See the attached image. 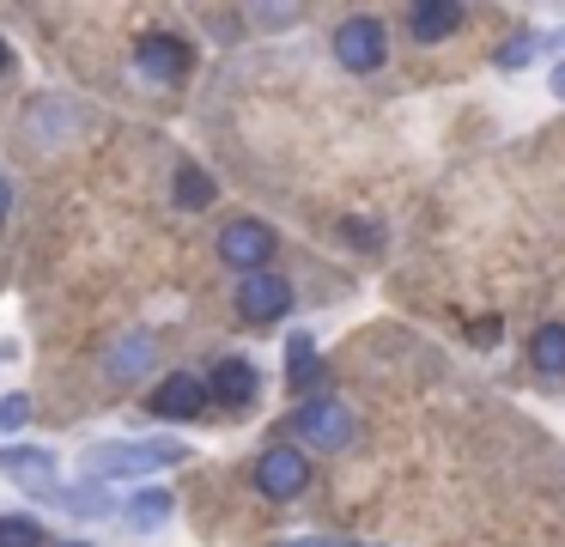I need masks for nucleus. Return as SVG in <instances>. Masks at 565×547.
Returning a JSON list of instances; mask_svg holds the SVG:
<instances>
[{"label":"nucleus","mask_w":565,"mask_h":547,"mask_svg":"<svg viewBox=\"0 0 565 547\" xmlns=\"http://www.w3.org/2000/svg\"><path fill=\"white\" fill-rule=\"evenodd\" d=\"M55 547H86V541H55Z\"/></svg>","instance_id":"nucleus-25"},{"label":"nucleus","mask_w":565,"mask_h":547,"mask_svg":"<svg viewBox=\"0 0 565 547\" xmlns=\"http://www.w3.org/2000/svg\"><path fill=\"white\" fill-rule=\"evenodd\" d=\"M213 194H220V189H213V177L201 165L177 170V207H195V213H201V207H213Z\"/></svg>","instance_id":"nucleus-14"},{"label":"nucleus","mask_w":565,"mask_h":547,"mask_svg":"<svg viewBox=\"0 0 565 547\" xmlns=\"http://www.w3.org/2000/svg\"><path fill=\"white\" fill-rule=\"evenodd\" d=\"M25 413H31L25 396H7V401H0V425H25Z\"/></svg>","instance_id":"nucleus-18"},{"label":"nucleus","mask_w":565,"mask_h":547,"mask_svg":"<svg viewBox=\"0 0 565 547\" xmlns=\"http://www.w3.org/2000/svg\"><path fill=\"white\" fill-rule=\"evenodd\" d=\"M135 61H140L147 80H183V73H189V43H183V36H171V31H152V36H140Z\"/></svg>","instance_id":"nucleus-8"},{"label":"nucleus","mask_w":565,"mask_h":547,"mask_svg":"<svg viewBox=\"0 0 565 547\" xmlns=\"http://www.w3.org/2000/svg\"><path fill=\"white\" fill-rule=\"evenodd\" d=\"M529 359H535V371H565V323H547L529 335Z\"/></svg>","instance_id":"nucleus-12"},{"label":"nucleus","mask_w":565,"mask_h":547,"mask_svg":"<svg viewBox=\"0 0 565 547\" xmlns=\"http://www.w3.org/2000/svg\"><path fill=\"white\" fill-rule=\"evenodd\" d=\"M553 92L565 97V61H559V67H553Z\"/></svg>","instance_id":"nucleus-21"},{"label":"nucleus","mask_w":565,"mask_h":547,"mask_svg":"<svg viewBox=\"0 0 565 547\" xmlns=\"http://www.w3.org/2000/svg\"><path fill=\"white\" fill-rule=\"evenodd\" d=\"M237 304H244V323H280V316L292 311V280H280V274H244Z\"/></svg>","instance_id":"nucleus-5"},{"label":"nucleus","mask_w":565,"mask_h":547,"mask_svg":"<svg viewBox=\"0 0 565 547\" xmlns=\"http://www.w3.org/2000/svg\"><path fill=\"white\" fill-rule=\"evenodd\" d=\"M286 547H334V541H286Z\"/></svg>","instance_id":"nucleus-23"},{"label":"nucleus","mask_w":565,"mask_h":547,"mask_svg":"<svg viewBox=\"0 0 565 547\" xmlns=\"http://www.w3.org/2000/svg\"><path fill=\"white\" fill-rule=\"evenodd\" d=\"M475 340H480V347H492V340H499V316H487V323H475Z\"/></svg>","instance_id":"nucleus-20"},{"label":"nucleus","mask_w":565,"mask_h":547,"mask_svg":"<svg viewBox=\"0 0 565 547\" xmlns=\"http://www.w3.org/2000/svg\"><path fill=\"white\" fill-rule=\"evenodd\" d=\"M0 474L19 486H50L55 481V456L50 450H31V444H13V450H0Z\"/></svg>","instance_id":"nucleus-10"},{"label":"nucleus","mask_w":565,"mask_h":547,"mask_svg":"<svg viewBox=\"0 0 565 547\" xmlns=\"http://www.w3.org/2000/svg\"><path fill=\"white\" fill-rule=\"evenodd\" d=\"M207 377H189V371H177V377H164L159 389H152V401L147 408L159 413V420H195L201 408H207Z\"/></svg>","instance_id":"nucleus-6"},{"label":"nucleus","mask_w":565,"mask_h":547,"mask_svg":"<svg viewBox=\"0 0 565 547\" xmlns=\"http://www.w3.org/2000/svg\"><path fill=\"white\" fill-rule=\"evenodd\" d=\"M171 517V493H140V498H128V523L135 529H152V523H164Z\"/></svg>","instance_id":"nucleus-16"},{"label":"nucleus","mask_w":565,"mask_h":547,"mask_svg":"<svg viewBox=\"0 0 565 547\" xmlns=\"http://www.w3.org/2000/svg\"><path fill=\"white\" fill-rule=\"evenodd\" d=\"M147 359H152V340H147V335H135L122 353H116V371H135V365H147Z\"/></svg>","instance_id":"nucleus-17"},{"label":"nucleus","mask_w":565,"mask_h":547,"mask_svg":"<svg viewBox=\"0 0 565 547\" xmlns=\"http://www.w3.org/2000/svg\"><path fill=\"white\" fill-rule=\"evenodd\" d=\"M383 55H390V36H383L377 19H347L341 31H334V61L353 73H371L383 67Z\"/></svg>","instance_id":"nucleus-2"},{"label":"nucleus","mask_w":565,"mask_h":547,"mask_svg":"<svg viewBox=\"0 0 565 547\" xmlns=\"http://www.w3.org/2000/svg\"><path fill=\"white\" fill-rule=\"evenodd\" d=\"M0 547H43L38 517H25V511H7V517H0Z\"/></svg>","instance_id":"nucleus-15"},{"label":"nucleus","mask_w":565,"mask_h":547,"mask_svg":"<svg viewBox=\"0 0 565 547\" xmlns=\"http://www.w3.org/2000/svg\"><path fill=\"white\" fill-rule=\"evenodd\" d=\"M7 207H13V189H7V182H0V219H7Z\"/></svg>","instance_id":"nucleus-22"},{"label":"nucleus","mask_w":565,"mask_h":547,"mask_svg":"<svg viewBox=\"0 0 565 547\" xmlns=\"http://www.w3.org/2000/svg\"><path fill=\"white\" fill-rule=\"evenodd\" d=\"M286 377H292V389H310L317 383V340L310 335H292V347H286Z\"/></svg>","instance_id":"nucleus-13"},{"label":"nucleus","mask_w":565,"mask_h":547,"mask_svg":"<svg viewBox=\"0 0 565 547\" xmlns=\"http://www.w3.org/2000/svg\"><path fill=\"white\" fill-rule=\"evenodd\" d=\"M0 73H7V43H0Z\"/></svg>","instance_id":"nucleus-24"},{"label":"nucleus","mask_w":565,"mask_h":547,"mask_svg":"<svg viewBox=\"0 0 565 547\" xmlns=\"http://www.w3.org/2000/svg\"><path fill=\"white\" fill-rule=\"evenodd\" d=\"M407 24H414L419 43H444V36L462 24V7H456V0H426V7L407 12Z\"/></svg>","instance_id":"nucleus-11"},{"label":"nucleus","mask_w":565,"mask_h":547,"mask_svg":"<svg viewBox=\"0 0 565 547\" xmlns=\"http://www.w3.org/2000/svg\"><path fill=\"white\" fill-rule=\"evenodd\" d=\"M183 462V444H98L86 450V474H152Z\"/></svg>","instance_id":"nucleus-1"},{"label":"nucleus","mask_w":565,"mask_h":547,"mask_svg":"<svg viewBox=\"0 0 565 547\" xmlns=\"http://www.w3.org/2000/svg\"><path fill=\"white\" fill-rule=\"evenodd\" d=\"M274 250H280V238H274V225H262V219H232V225L220 231V255L232 267H244V274H256Z\"/></svg>","instance_id":"nucleus-3"},{"label":"nucleus","mask_w":565,"mask_h":547,"mask_svg":"<svg viewBox=\"0 0 565 547\" xmlns=\"http://www.w3.org/2000/svg\"><path fill=\"white\" fill-rule=\"evenodd\" d=\"M305 481H310L305 450H292V444L262 450V462H256V486H262L268 498H298V493H305Z\"/></svg>","instance_id":"nucleus-4"},{"label":"nucleus","mask_w":565,"mask_h":547,"mask_svg":"<svg viewBox=\"0 0 565 547\" xmlns=\"http://www.w3.org/2000/svg\"><path fill=\"white\" fill-rule=\"evenodd\" d=\"M347 231H353L359 250H371V243H377V225H365V219H347Z\"/></svg>","instance_id":"nucleus-19"},{"label":"nucleus","mask_w":565,"mask_h":547,"mask_svg":"<svg viewBox=\"0 0 565 547\" xmlns=\"http://www.w3.org/2000/svg\"><path fill=\"white\" fill-rule=\"evenodd\" d=\"M292 432H305L310 444H329V450H341L347 438H353V413H347L341 401H305V408L292 413Z\"/></svg>","instance_id":"nucleus-7"},{"label":"nucleus","mask_w":565,"mask_h":547,"mask_svg":"<svg viewBox=\"0 0 565 547\" xmlns=\"http://www.w3.org/2000/svg\"><path fill=\"white\" fill-rule=\"evenodd\" d=\"M256 365L249 359H220L213 365V377H207V396L213 401H225V408H249V401H256Z\"/></svg>","instance_id":"nucleus-9"}]
</instances>
